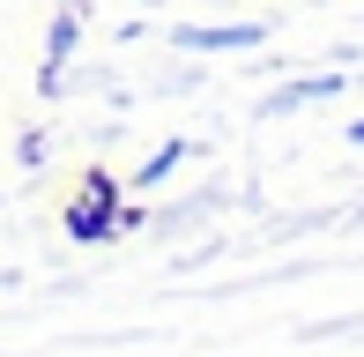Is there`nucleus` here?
<instances>
[{
    "instance_id": "1",
    "label": "nucleus",
    "mask_w": 364,
    "mask_h": 357,
    "mask_svg": "<svg viewBox=\"0 0 364 357\" xmlns=\"http://www.w3.org/2000/svg\"><path fill=\"white\" fill-rule=\"evenodd\" d=\"M105 201H112V186H105V178H90V193H82V208H75V231H82V238H97V231H105V216H97Z\"/></svg>"
},
{
    "instance_id": "2",
    "label": "nucleus",
    "mask_w": 364,
    "mask_h": 357,
    "mask_svg": "<svg viewBox=\"0 0 364 357\" xmlns=\"http://www.w3.org/2000/svg\"><path fill=\"white\" fill-rule=\"evenodd\" d=\"M253 30H186V45H245Z\"/></svg>"
}]
</instances>
